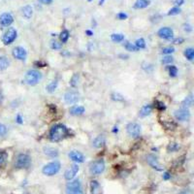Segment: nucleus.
Here are the masks:
<instances>
[{
  "label": "nucleus",
  "instance_id": "nucleus-53",
  "mask_svg": "<svg viewBox=\"0 0 194 194\" xmlns=\"http://www.w3.org/2000/svg\"><path fill=\"white\" fill-rule=\"evenodd\" d=\"M119 57H121V59H127V58H128V55H119Z\"/></svg>",
  "mask_w": 194,
  "mask_h": 194
},
{
  "label": "nucleus",
  "instance_id": "nucleus-49",
  "mask_svg": "<svg viewBox=\"0 0 194 194\" xmlns=\"http://www.w3.org/2000/svg\"><path fill=\"white\" fill-rule=\"evenodd\" d=\"M173 3H174L176 6H181L184 3V0H173Z\"/></svg>",
  "mask_w": 194,
  "mask_h": 194
},
{
  "label": "nucleus",
  "instance_id": "nucleus-20",
  "mask_svg": "<svg viewBox=\"0 0 194 194\" xmlns=\"http://www.w3.org/2000/svg\"><path fill=\"white\" fill-rule=\"evenodd\" d=\"M22 16L25 18L26 19H31V16L33 15V9H32V7L30 5H26V6H24L22 8Z\"/></svg>",
  "mask_w": 194,
  "mask_h": 194
},
{
  "label": "nucleus",
  "instance_id": "nucleus-23",
  "mask_svg": "<svg viewBox=\"0 0 194 194\" xmlns=\"http://www.w3.org/2000/svg\"><path fill=\"white\" fill-rule=\"evenodd\" d=\"M148 5H150L148 0H137L134 4V8L135 9H144V8H147Z\"/></svg>",
  "mask_w": 194,
  "mask_h": 194
},
{
  "label": "nucleus",
  "instance_id": "nucleus-19",
  "mask_svg": "<svg viewBox=\"0 0 194 194\" xmlns=\"http://www.w3.org/2000/svg\"><path fill=\"white\" fill-rule=\"evenodd\" d=\"M90 192L91 194H101V187L95 180L90 181Z\"/></svg>",
  "mask_w": 194,
  "mask_h": 194
},
{
  "label": "nucleus",
  "instance_id": "nucleus-6",
  "mask_svg": "<svg viewBox=\"0 0 194 194\" xmlns=\"http://www.w3.org/2000/svg\"><path fill=\"white\" fill-rule=\"evenodd\" d=\"M89 170L92 175H101L105 170V161L103 159H98L96 161L92 162L91 165H90Z\"/></svg>",
  "mask_w": 194,
  "mask_h": 194
},
{
  "label": "nucleus",
  "instance_id": "nucleus-47",
  "mask_svg": "<svg viewBox=\"0 0 194 194\" xmlns=\"http://www.w3.org/2000/svg\"><path fill=\"white\" fill-rule=\"evenodd\" d=\"M171 179V174L169 172H165L163 174V180L164 181H168Z\"/></svg>",
  "mask_w": 194,
  "mask_h": 194
},
{
  "label": "nucleus",
  "instance_id": "nucleus-51",
  "mask_svg": "<svg viewBox=\"0 0 194 194\" xmlns=\"http://www.w3.org/2000/svg\"><path fill=\"white\" fill-rule=\"evenodd\" d=\"M39 1H40L41 3H43V4H47V5H48V4H51V3L53 1V0H39Z\"/></svg>",
  "mask_w": 194,
  "mask_h": 194
},
{
  "label": "nucleus",
  "instance_id": "nucleus-18",
  "mask_svg": "<svg viewBox=\"0 0 194 194\" xmlns=\"http://www.w3.org/2000/svg\"><path fill=\"white\" fill-rule=\"evenodd\" d=\"M43 151L45 154L52 158H55L58 156V151H57V148H55L52 147H44Z\"/></svg>",
  "mask_w": 194,
  "mask_h": 194
},
{
  "label": "nucleus",
  "instance_id": "nucleus-4",
  "mask_svg": "<svg viewBox=\"0 0 194 194\" xmlns=\"http://www.w3.org/2000/svg\"><path fill=\"white\" fill-rule=\"evenodd\" d=\"M60 163L58 161H52V162H49L47 165H45L42 169V172L44 175L46 176H55V174L59 172L60 170Z\"/></svg>",
  "mask_w": 194,
  "mask_h": 194
},
{
  "label": "nucleus",
  "instance_id": "nucleus-38",
  "mask_svg": "<svg viewBox=\"0 0 194 194\" xmlns=\"http://www.w3.org/2000/svg\"><path fill=\"white\" fill-rule=\"evenodd\" d=\"M181 13V9L179 7H174L168 12V16H176Z\"/></svg>",
  "mask_w": 194,
  "mask_h": 194
},
{
  "label": "nucleus",
  "instance_id": "nucleus-54",
  "mask_svg": "<svg viewBox=\"0 0 194 194\" xmlns=\"http://www.w3.org/2000/svg\"><path fill=\"white\" fill-rule=\"evenodd\" d=\"M3 101V94L1 92V90H0V103H1Z\"/></svg>",
  "mask_w": 194,
  "mask_h": 194
},
{
  "label": "nucleus",
  "instance_id": "nucleus-17",
  "mask_svg": "<svg viewBox=\"0 0 194 194\" xmlns=\"http://www.w3.org/2000/svg\"><path fill=\"white\" fill-rule=\"evenodd\" d=\"M106 144V138L104 135H99L97 137L93 140L92 142V146L95 148H101L105 146Z\"/></svg>",
  "mask_w": 194,
  "mask_h": 194
},
{
  "label": "nucleus",
  "instance_id": "nucleus-26",
  "mask_svg": "<svg viewBox=\"0 0 194 194\" xmlns=\"http://www.w3.org/2000/svg\"><path fill=\"white\" fill-rule=\"evenodd\" d=\"M57 85H58V82H57L56 80L51 82H49V84L47 85V88H46L47 91H48L49 93H53V92L55 91V89L57 88Z\"/></svg>",
  "mask_w": 194,
  "mask_h": 194
},
{
  "label": "nucleus",
  "instance_id": "nucleus-32",
  "mask_svg": "<svg viewBox=\"0 0 194 194\" xmlns=\"http://www.w3.org/2000/svg\"><path fill=\"white\" fill-rule=\"evenodd\" d=\"M180 148L181 147L179 146V144H177V143H170L168 145V147H167V151L169 152H174V151H179Z\"/></svg>",
  "mask_w": 194,
  "mask_h": 194
},
{
  "label": "nucleus",
  "instance_id": "nucleus-46",
  "mask_svg": "<svg viewBox=\"0 0 194 194\" xmlns=\"http://www.w3.org/2000/svg\"><path fill=\"white\" fill-rule=\"evenodd\" d=\"M34 65L37 66V67H45V66H47V63L44 62V61H35L34 62Z\"/></svg>",
  "mask_w": 194,
  "mask_h": 194
},
{
  "label": "nucleus",
  "instance_id": "nucleus-50",
  "mask_svg": "<svg viewBox=\"0 0 194 194\" xmlns=\"http://www.w3.org/2000/svg\"><path fill=\"white\" fill-rule=\"evenodd\" d=\"M16 122L19 123V124H22V123L23 122V118H22V117L20 115H16Z\"/></svg>",
  "mask_w": 194,
  "mask_h": 194
},
{
  "label": "nucleus",
  "instance_id": "nucleus-14",
  "mask_svg": "<svg viewBox=\"0 0 194 194\" xmlns=\"http://www.w3.org/2000/svg\"><path fill=\"white\" fill-rule=\"evenodd\" d=\"M147 162L151 168L155 169L156 171H162L163 170V169L161 168V166H160L157 158H156L154 154H150V155L147 156Z\"/></svg>",
  "mask_w": 194,
  "mask_h": 194
},
{
  "label": "nucleus",
  "instance_id": "nucleus-3",
  "mask_svg": "<svg viewBox=\"0 0 194 194\" xmlns=\"http://www.w3.org/2000/svg\"><path fill=\"white\" fill-rule=\"evenodd\" d=\"M66 194H84L80 180L69 181L66 185Z\"/></svg>",
  "mask_w": 194,
  "mask_h": 194
},
{
  "label": "nucleus",
  "instance_id": "nucleus-12",
  "mask_svg": "<svg viewBox=\"0 0 194 194\" xmlns=\"http://www.w3.org/2000/svg\"><path fill=\"white\" fill-rule=\"evenodd\" d=\"M157 35L162 39L170 40V39L173 38L174 32H173V29L170 27H162V28H160V29L158 30Z\"/></svg>",
  "mask_w": 194,
  "mask_h": 194
},
{
  "label": "nucleus",
  "instance_id": "nucleus-21",
  "mask_svg": "<svg viewBox=\"0 0 194 194\" xmlns=\"http://www.w3.org/2000/svg\"><path fill=\"white\" fill-rule=\"evenodd\" d=\"M151 110H152L151 105H145V106H143V107H142V109L140 110L139 115H140V117H141V118L148 117V115L151 113Z\"/></svg>",
  "mask_w": 194,
  "mask_h": 194
},
{
  "label": "nucleus",
  "instance_id": "nucleus-10",
  "mask_svg": "<svg viewBox=\"0 0 194 194\" xmlns=\"http://www.w3.org/2000/svg\"><path fill=\"white\" fill-rule=\"evenodd\" d=\"M175 118L176 119H178L180 121H187V119L190 117V113L187 108H181L180 110L175 111Z\"/></svg>",
  "mask_w": 194,
  "mask_h": 194
},
{
  "label": "nucleus",
  "instance_id": "nucleus-8",
  "mask_svg": "<svg viewBox=\"0 0 194 194\" xmlns=\"http://www.w3.org/2000/svg\"><path fill=\"white\" fill-rule=\"evenodd\" d=\"M80 99V94L77 90H69L64 94V101L69 105L75 104Z\"/></svg>",
  "mask_w": 194,
  "mask_h": 194
},
{
  "label": "nucleus",
  "instance_id": "nucleus-29",
  "mask_svg": "<svg viewBox=\"0 0 194 194\" xmlns=\"http://www.w3.org/2000/svg\"><path fill=\"white\" fill-rule=\"evenodd\" d=\"M184 56L187 57L189 61H192L194 58V49L192 48L185 49H184Z\"/></svg>",
  "mask_w": 194,
  "mask_h": 194
},
{
  "label": "nucleus",
  "instance_id": "nucleus-31",
  "mask_svg": "<svg viewBox=\"0 0 194 194\" xmlns=\"http://www.w3.org/2000/svg\"><path fill=\"white\" fill-rule=\"evenodd\" d=\"M79 80H80L79 74H74L71 78V80H70V85H71L72 88H76L78 84H79Z\"/></svg>",
  "mask_w": 194,
  "mask_h": 194
},
{
  "label": "nucleus",
  "instance_id": "nucleus-37",
  "mask_svg": "<svg viewBox=\"0 0 194 194\" xmlns=\"http://www.w3.org/2000/svg\"><path fill=\"white\" fill-rule=\"evenodd\" d=\"M154 105H155V108L156 109H158L159 111H163L166 109V106L164 105V103L161 102V101H158V100H156L154 102Z\"/></svg>",
  "mask_w": 194,
  "mask_h": 194
},
{
  "label": "nucleus",
  "instance_id": "nucleus-24",
  "mask_svg": "<svg viewBox=\"0 0 194 194\" xmlns=\"http://www.w3.org/2000/svg\"><path fill=\"white\" fill-rule=\"evenodd\" d=\"M9 64H10V61L6 56H0V71L6 70Z\"/></svg>",
  "mask_w": 194,
  "mask_h": 194
},
{
  "label": "nucleus",
  "instance_id": "nucleus-55",
  "mask_svg": "<svg viewBox=\"0 0 194 194\" xmlns=\"http://www.w3.org/2000/svg\"><path fill=\"white\" fill-rule=\"evenodd\" d=\"M104 2H105V0H99V5H103L104 4Z\"/></svg>",
  "mask_w": 194,
  "mask_h": 194
},
{
  "label": "nucleus",
  "instance_id": "nucleus-2",
  "mask_svg": "<svg viewBox=\"0 0 194 194\" xmlns=\"http://www.w3.org/2000/svg\"><path fill=\"white\" fill-rule=\"evenodd\" d=\"M42 79V74L37 70H29L24 76V81L28 85H36Z\"/></svg>",
  "mask_w": 194,
  "mask_h": 194
},
{
  "label": "nucleus",
  "instance_id": "nucleus-30",
  "mask_svg": "<svg viewBox=\"0 0 194 194\" xmlns=\"http://www.w3.org/2000/svg\"><path fill=\"white\" fill-rule=\"evenodd\" d=\"M192 104H193V95L192 94H189V95L183 101V106L185 107V108H188V107L192 106Z\"/></svg>",
  "mask_w": 194,
  "mask_h": 194
},
{
  "label": "nucleus",
  "instance_id": "nucleus-11",
  "mask_svg": "<svg viewBox=\"0 0 194 194\" xmlns=\"http://www.w3.org/2000/svg\"><path fill=\"white\" fill-rule=\"evenodd\" d=\"M79 172V166L78 164H73L71 167L65 171L64 173V178L66 181H72L76 177V175Z\"/></svg>",
  "mask_w": 194,
  "mask_h": 194
},
{
  "label": "nucleus",
  "instance_id": "nucleus-34",
  "mask_svg": "<svg viewBox=\"0 0 194 194\" xmlns=\"http://www.w3.org/2000/svg\"><path fill=\"white\" fill-rule=\"evenodd\" d=\"M124 48L126 49V51H129V52H137L138 49H139L137 47L135 46V45H133L132 43H129V42L125 43Z\"/></svg>",
  "mask_w": 194,
  "mask_h": 194
},
{
  "label": "nucleus",
  "instance_id": "nucleus-25",
  "mask_svg": "<svg viewBox=\"0 0 194 194\" xmlns=\"http://www.w3.org/2000/svg\"><path fill=\"white\" fill-rule=\"evenodd\" d=\"M8 160V154L5 151H0V168L4 167Z\"/></svg>",
  "mask_w": 194,
  "mask_h": 194
},
{
  "label": "nucleus",
  "instance_id": "nucleus-48",
  "mask_svg": "<svg viewBox=\"0 0 194 194\" xmlns=\"http://www.w3.org/2000/svg\"><path fill=\"white\" fill-rule=\"evenodd\" d=\"M184 38H176V39H174L173 40V43L174 44H176V45H179V44H181L184 42Z\"/></svg>",
  "mask_w": 194,
  "mask_h": 194
},
{
  "label": "nucleus",
  "instance_id": "nucleus-33",
  "mask_svg": "<svg viewBox=\"0 0 194 194\" xmlns=\"http://www.w3.org/2000/svg\"><path fill=\"white\" fill-rule=\"evenodd\" d=\"M69 31L68 30H63L62 32L60 33V40H61V42L62 43H66L68 41L69 39Z\"/></svg>",
  "mask_w": 194,
  "mask_h": 194
},
{
  "label": "nucleus",
  "instance_id": "nucleus-22",
  "mask_svg": "<svg viewBox=\"0 0 194 194\" xmlns=\"http://www.w3.org/2000/svg\"><path fill=\"white\" fill-rule=\"evenodd\" d=\"M85 113V108L82 106H75L70 110V114L72 115H82Z\"/></svg>",
  "mask_w": 194,
  "mask_h": 194
},
{
  "label": "nucleus",
  "instance_id": "nucleus-27",
  "mask_svg": "<svg viewBox=\"0 0 194 194\" xmlns=\"http://www.w3.org/2000/svg\"><path fill=\"white\" fill-rule=\"evenodd\" d=\"M111 39H112L113 42L119 43V42H121V41L124 40V35L121 34V33H114V34L111 35Z\"/></svg>",
  "mask_w": 194,
  "mask_h": 194
},
{
  "label": "nucleus",
  "instance_id": "nucleus-42",
  "mask_svg": "<svg viewBox=\"0 0 194 194\" xmlns=\"http://www.w3.org/2000/svg\"><path fill=\"white\" fill-rule=\"evenodd\" d=\"M6 133H7V127L4 124H2V123H0V137H3Z\"/></svg>",
  "mask_w": 194,
  "mask_h": 194
},
{
  "label": "nucleus",
  "instance_id": "nucleus-7",
  "mask_svg": "<svg viewBox=\"0 0 194 194\" xmlns=\"http://www.w3.org/2000/svg\"><path fill=\"white\" fill-rule=\"evenodd\" d=\"M16 35H18V32L15 29V28L11 27L9 28L2 37V42L4 43V45H10L14 42L16 38Z\"/></svg>",
  "mask_w": 194,
  "mask_h": 194
},
{
  "label": "nucleus",
  "instance_id": "nucleus-41",
  "mask_svg": "<svg viewBox=\"0 0 194 194\" xmlns=\"http://www.w3.org/2000/svg\"><path fill=\"white\" fill-rule=\"evenodd\" d=\"M173 61H174V58L171 56V55H167V56H165L163 57V59H162V63L163 64H171Z\"/></svg>",
  "mask_w": 194,
  "mask_h": 194
},
{
  "label": "nucleus",
  "instance_id": "nucleus-15",
  "mask_svg": "<svg viewBox=\"0 0 194 194\" xmlns=\"http://www.w3.org/2000/svg\"><path fill=\"white\" fill-rule=\"evenodd\" d=\"M14 22V18L10 13H4L0 16V25L9 26Z\"/></svg>",
  "mask_w": 194,
  "mask_h": 194
},
{
  "label": "nucleus",
  "instance_id": "nucleus-57",
  "mask_svg": "<svg viewBox=\"0 0 194 194\" xmlns=\"http://www.w3.org/2000/svg\"><path fill=\"white\" fill-rule=\"evenodd\" d=\"M179 194H188V193H187V192H181V193H179Z\"/></svg>",
  "mask_w": 194,
  "mask_h": 194
},
{
  "label": "nucleus",
  "instance_id": "nucleus-44",
  "mask_svg": "<svg viewBox=\"0 0 194 194\" xmlns=\"http://www.w3.org/2000/svg\"><path fill=\"white\" fill-rule=\"evenodd\" d=\"M117 16H118V19H121V20H124V19H126L127 18H128V16H127V14L123 13V12H121V13H118V14L117 15Z\"/></svg>",
  "mask_w": 194,
  "mask_h": 194
},
{
  "label": "nucleus",
  "instance_id": "nucleus-58",
  "mask_svg": "<svg viewBox=\"0 0 194 194\" xmlns=\"http://www.w3.org/2000/svg\"><path fill=\"white\" fill-rule=\"evenodd\" d=\"M88 2H91V1H93V0H88Z\"/></svg>",
  "mask_w": 194,
  "mask_h": 194
},
{
  "label": "nucleus",
  "instance_id": "nucleus-13",
  "mask_svg": "<svg viewBox=\"0 0 194 194\" xmlns=\"http://www.w3.org/2000/svg\"><path fill=\"white\" fill-rule=\"evenodd\" d=\"M26 55H27V52L25 51V49H23L22 47H16L13 49V56L16 59L25 60Z\"/></svg>",
  "mask_w": 194,
  "mask_h": 194
},
{
  "label": "nucleus",
  "instance_id": "nucleus-56",
  "mask_svg": "<svg viewBox=\"0 0 194 194\" xmlns=\"http://www.w3.org/2000/svg\"><path fill=\"white\" fill-rule=\"evenodd\" d=\"M114 128H115V129L113 130V132H114V133H115V132H117V133H118V127H114Z\"/></svg>",
  "mask_w": 194,
  "mask_h": 194
},
{
  "label": "nucleus",
  "instance_id": "nucleus-43",
  "mask_svg": "<svg viewBox=\"0 0 194 194\" xmlns=\"http://www.w3.org/2000/svg\"><path fill=\"white\" fill-rule=\"evenodd\" d=\"M112 98L115 101H123V97L119 93H114L112 95Z\"/></svg>",
  "mask_w": 194,
  "mask_h": 194
},
{
  "label": "nucleus",
  "instance_id": "nucleus-1",
  "mask_svg": "<svg viewBox=\"0 0 194 194\" xmlns=\"http://www.w3.org/2000/svg\"><path fill=\"white\" fill-rule=\"evenodd\" d=\"M69 135V130L64 124H58L53 125L51 130H49V139L52 142H58L63 140Z\"/></svg>",
  "mask_w": 194,
  "mask_h": 194
},
{
  "label": "nucleus",
  "instance_id": "nucleus-45",
  "mask_svg": "<svg viewBox=\"0 0 194 194\" xmlns=\"http://www.w3.org/2000/svg\"><path fill=\"white\" fill-rule=\"evenodd\" d=\"M184 30L185 32H187V33L191 32V31H192V26H191L189 23H184Z\"/></svg>",
  "mask_w": 194,
  "mask_h": 194
},
{
  "label": "nucleus",
  "instance_id": "nucleus-52",
  "mask_svg": "<svg viewBox=\"0 0 194 194\" xmlns=\"http://www.w3.org/2000/svg\"><path fill=\"white\" fill-rule=\"evenodd\" d=\"M85 34L88 36H92L93 35V32L91 30H85Z\"/></svg>",
  "mask_w": 194,
  "mask_h": 194
},
{
  "label": "nucleus",
  "instance_id": "nucleus-9",
  "mask_svg": "<svg viewBox=\"0 0 194 194\" xmlns=\"http://www.w3.org/2000/svg\"><path fill=\"white\" fill-rule=\"evenodd\" d=\"M126 131L128 135L132 138H137L141 135V126H140L138 123L135 122H131L129 123L126 127Z\"/></svg>",
  "mask_w": 194,
  "mask_h": 194
},
{
  "label": "nucleus",
  "instance_id": "nucleus-5",
  "mask_svg": "<svg viewBox=\"0 0 194 194\" xmlns=\"http://www.w3.org/2000/svg\"><path fill=\"white\" fill-rule=\"evenodd\" d=\"M31 163V157L26 154H20L18 155L15 163L16 168L18 169H26L30 166Z\"/></svg>",
  "mask_w": 194,
  "mask_h": 194
},
{
  "label": "nucleus",
  "instance_id": "nucleus-40",
  "mask_svg": "<svg viewBox=\"0 0 194 194\" xmlns=\"http://www.w3.org/2000/svg\"><path fill=\"white\" fill-rule=\"evenodd\" d=\"M51 48L52 49H60L61 48H62V44L56 42V41H52V44H51Z\"/></svg>",
  "mask_w": 194,
  "mask_h": 194
},
{
  "label": "nucleus",
  "instance_id": "nucleus-35",
  "mask_svg": "<svg viewBox=\"0 0 194 194\" xmlns=\"http://www.w3.org/2000/svg\"><path fill=\"white\" fill-rule=\"evenodd\" d=\"M135 46L137 47L138 49H145L146 48V42L143 38L137 39L135 42Z\"/></svg>",
  "mask_w": 194,
  "mask_h": 194
},
{
  "label": "nucleus",
  "instance_id": "nucleus-16",
  "mask_svg": "<svg viewBox=\"0 0 194 194\" xmlns=\"http://www.w3.org/2000/svg\"><path fill=\"white\" fill-rule=\"evenodd\" d=\"M69 157H70V159L72 160V161L76 162V163H82L85 161V156L82 155V154H81V152L78 151H70Z\"/></svg>",
  "mask_w": 194,
  "mask_h": 194
},
{
  "label": "nucleus",
  "instance_id": "nucleus-39",
  "mask_svg": "<svg viewBox=\"0 0 194 194\" xmlns=\"http://www.w3.org/2000/svg\"><path fill=\"white\" fill-rule=\"evenodd\" d=\"M174 52H175L174 47H166L162 49V53H164V55H171Z\"/></svg>",
  "mask_w": 194,
  "mask_h": 194
},
{
  "label": "nucleus",
  "instance_id": "nucleus-36",
  "mask_svg": "<svg viewBox=\"0 0 194 194\" xmlns=\"http://www.w3.org/2000/svg\"><path fill=\"white\" fill-rule=\"evenodd\" d=\"M177 74H178V68L174 65L170 66V67H169V75H170V77L174 78L177 76Z\"/></svg>",
  "mask_w": 194,
  "mask_h": 194
},
{
  "label": "nucleus",
  "instance_id": "nucleus-28",
  "mask_svg": "<svg viewBox=\"0 0 194 194\" xmlns=\"http://www.w3.org/2000/svg\"><path fill=\"white\" fill-rule=\"evenodd\" d=\"M162 125L165 127L166 129H169V130H173V129H175L176 128V126L177 124L172 121V119H168V121H163L162 122Z\"/></svg>",
  "mask_w": 194,
  "mask_h": 194
}]
</instances>
